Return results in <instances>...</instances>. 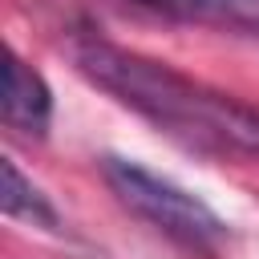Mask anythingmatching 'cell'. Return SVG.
<instances>
[{"label":"cell","instance_id":"6da1fadb","mask_svg":"<svg viewBox=\"0 0 259 259\" xmlns=\"http://www.w3.org/2000/svg\"><path fill=\"white\" fill-rule=\"evenodd\" d=\"M77 69L121 105L166 130L170 138L210 150V154H247L259 158V109L227 93H214L170 65L146 61L105 40H81L73 49Z\"/></svg>","mask_w":259,"mask_h":259},{"label":"cell","instance_id":"5b68a950","mask_svg":"<svg viewBox=\"0 0 259 259\" xmlns=\"http://www.w3.org/2000/svg\"><path fill=\"white\" fill-rule=\"evenodd\" d=\"M166 12H186V16H255L259 0H146Z\"/></svg>","mask_w":259,"mask_h":259},{"label":"cell","instance_id":"277c9868","mask_svg":"<svg viewBox=\"0 0 259 259\" xmlns=\"http://www.w3.org/2000/svg\"><path fill=\"white\" fill-rule=\"evenodd\" d=\"M4 174V186H0V206L8 219H20V223H32V227H45V231H57L61 227V214L53 210V202L32 186V178L20 174V166L12 158H4L0 166Z\"/></svg>","mask_w":259,"mask_h":259},{"label":"cell","instance_id":"3957f363","mask_svg":"<svg viewBox=\"0 0 259 259\" xmlns=\"http://www.w3.org/2000/svg\"><path fill=\"white\" fill-rule=\"evenodd\" d=\"M0 113H4V125L24 138H40L53 121V93H49L45 77L32 65H24L16 53H8V61H4Z\"/></svg>","mask_w":259,"mask_h":259},{"label":"cell","instance_id":"7a4b0ae2","mask_svg":"<svg viewBox=\"0 0 259 259\" xmlns=\"http://www.w3.org/2000/svg\"><path fill=\"white\" fill-rule=\"evenodd\" d=\"M101 170H105L109 190L138 219L158 227L162 235H170V239H178L182 247H194V251L223 247L227 223L186 186H178V182H170V178H162V174H154V170H146L130 158H105Z\"/></svg>","mask_w":259,"mask_h":259}]
</instances>
